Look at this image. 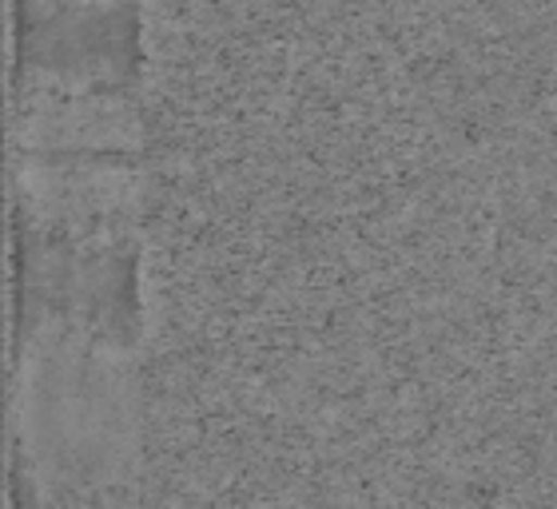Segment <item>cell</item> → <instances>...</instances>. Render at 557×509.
Here are the masks:
<instances>
[{
	"label": "cell",
	"instance_id": "cell-1",
	"mask_svg": "<svg viewBox=\"0 0 557 509\" xmlns=\"http://www.w3.org/2000/svg\"><path fill=\"white\" fill-rule=\"evenodd\" d=\"M136 232H81L16 215L21 323L128 343L136 314Z\"/></svg>",
	"mask_w": 557,
	"mask_h": 509
},
{
	"label": "cell",
	"instance_id": "cell-2",
	"mask_svg": "<svg viewBox=\"0 0 557 509\" xmlns=\"http://www.w3.org/2000/svg\"><path fill=\"white\" fill-rule=\"evenodd\" d=\"M16 88L136 92L139 0H21Z\"/></svg>",
	"mask_w": 557,
	"mask_h": 509
}]
</instances>
